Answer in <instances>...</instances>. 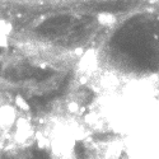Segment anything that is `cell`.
<instances>
[{
  "instance_id": "1",
  "label": "cell",
  "mask_w": 159,
  "mask_h": 159,
  "mask_svg": "<svg viewBox=\"0 0 159 159\" xmlns=\"http://www.w3.org/2000/svg\"><path fill=\"white\" fill-rule=\"evenodd\" d=\"M33 159H50V158L47 157L44 152L37 150V152H34V154H33Z\"/></svg>"
}]
</instances>
